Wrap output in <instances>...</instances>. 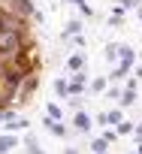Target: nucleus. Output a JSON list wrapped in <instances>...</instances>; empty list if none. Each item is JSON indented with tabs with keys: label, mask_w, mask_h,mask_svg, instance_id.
Wrapping results in <instances>:
<instances>
[{
	"label": "nucleus",
	"mask_w": 142,
	"mask_h": 154,
	"mask_svg": "<svg viewBox=\"0 0 142 154\" xmlns=\"http://www.w3.org/2000/svg\"><path fill=\"white\" fill-rule=\"evenodd\" d=\"M118 54H121V66H118V69L112 72V79H121V75H127V72H130V66H133V57H136L130 45H124V48H121Z\"/></svg>",
	"instance_id": "nucleus-1"
},
{
	"label": "nucleus",
	"mask_w": 142,
	"mask_h": 154,
	"mask_svg": "<svg viewBox=\"0 0 142 154\" xmlns=\"http://www.w3.org/2000/svg\"><path fill=\"white\" fill-rule=\"evenodd\" d=\"M118 100H121V106H133V100H136V88H127Z\"/></svg>",
	"instance_id": "nucleus-2"
},
{
	"label": "nucleus",
	"mask_w": 142,
	"mask_h": 154,
	"mask_svg": "<svg viewBox=\"0 0 142 154\" xmlns=\"http://www.w3.org/2000/svg\"><path fill=\"white\" fill-rule=\"evenodd\" d=\"M76 127H79V130H88V127H91V121H88V115H85V112H79V115H76Z\"/></svg>",
	"instance_id": "nucleus-3"
},
{
	"label": "nucleus",
	"mask_w": 142,
	"mask_h": 154,
	"mask_svg": "<svg viewBox=\"0 0 142 154\" xmlns=\"http://www.w3.org/2000/svg\"><path fill=\"white\" fill-rule=\"evenodd\" d=\"M85 66V57L82 54H73V57H69V69H82Z\"/></svg>",
	"instance_id": "nucleus-4"
},
{
	"label": "nucleus",
	"mask_w": 142,
	"mask_h": 154,
	"mask_svg": "<svg viewBox=\"0 0 142 154\" xmlns=\"http://www.w3.org/2000/svg\"><path fill=\"white\" fill-rule=\"evenodd\" d=\"M121 118H124L121 112H109V115H106V124H121Z\"/></svg>",
	"instance_id": "nucleus-5"
},
{
	"label": "nucleus",
	"mask_w": 142,
	"mask_h": 154,
	"mask_svg": "<svg viewBox=\"0 0 142 154\" xmlns=\"http://www.w3.org/2000/svg\"><path fill=\"white\" fill-rule=\"evenodd\" d=\"M91 88H94V91H97V94H103V91H106V79H103V75H100V79H97V82H94V85H91Z\"/></svg>",
	"instance_id": "nucleus-6"
},
{
	"label": "nucleus",
	"mask_w": 142,
	"mask_h": 154,
	"mask_svg": "<svg viewBox=\"0 0 142 154\" xmlns=\"http://www.w3.org/2000/svg\"><path fill=\"white\" fill-rule=\"evenodd\" d=\"M130 130H133V124H130V121H121V124H118V133H121V136H127Z\"/></svg>",
	"instance_id": "nucleus-7"
},
{
	"label": "nucleus",
	"mask_w": 142,
	"mask_h": 154,
	"mask_svg": "<svg viewBox=\"0 0 142 154\" xmlns=\"http://www.w3.org/2000/svg\"><path fill=\"white\" fill-rule=\"evenodd\" d=\"M121 9H139V0H121Z\"/></svg>",
	"instance_id": "nucleus-8"
},
{
	"label": "nucleus",
	"mask_w": 142,
	"mask_h": 154,
	"mask_svg": "<svg viewBox=\"0 0 142 154\" xmlns=\"http://www.w3.org/2000/svg\"><path fill=\"white\" fill-rule=\"evenodd\" d=\"M82 85H85V79H82V75H79V79H76L73 85H69V91H73V94H79V91H82Z\"/></svg>",
	"instance_id": "nucleus-9"
},
{
	"label": "nucleus",
	"mask_w": 142,
	"mask_h": 154,
	"mask_svg": "<svg viewBox=\"0 0 142 154\" xmlns=\"http://www.w3.org/2000/svg\"><path fill=\"white\" fill-rule=\"evenodd\" d=\"M106 57H112V60H115V57H118V48H115V45H109V48H106Z\"/></svg>",
	"instance_id": "nucleus-10"
}]
</instances>
